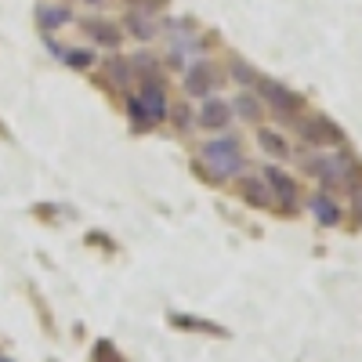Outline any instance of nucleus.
<instances>
[{"mask_svg": "<svg viewBox=\"0 0 362 362\" xmlns=\"http://www.w3.org/2000/svg\"><path fill=\"white\" fill-rule=\"evenodd\" d=\"M138 102H141V109L148 112V119H153V127L160 124V119H167L170 102H167V83L160 80V73L141 76V95H138Z\"/></svg>", "mask_w": 362, "mask_h": 362, "instance_id": "20e7f679", "label": "nucleus"}, {"mask_svg": "<svg viewBox=\"0 0 362 362\" xmlns=\"http://www.w3.org/2000/svg\"><path fill=\"white\" fill-rule=\"evenodd\" d=\"M344 185L351 189V196H355V210L362 214V177H351V174H348V181H344Z\"/></svg>", "mask_w": 362, "mask_h": 362, "instance_id": "5701e85b", "label": "nucleus"}, {"mask_svg": "<svg viewBox=\"0 0 362 362\" xmlns=\"http://www.w3.org/2000/svg\"><path fill=\"white\" fill-rule=\"evenodd\" d=\"M228 119H232V105L221 102V98H210V95L203 98V105H199V112H196V124L206 127V131H225Z\"/></svg>", "mask_w": 362, "mask_h": 362, "instance_id": "0eeeda50", "label": "nucleus"}, {"mask_svg": "<svg viewBox=\"0 0 362 362\" xmlns=\"http://www.w3.org/2000/svg\"><path fill=\"white\" fill-rule=\"evenodd\" d=\"M261 177H264V185H268L272 192H276L286 206H293V199H297V185L290 181V174H286V170H279V167H264V170H261Z\"/></svg>", "mask_w": 362, "mask_h": 362, "instance_id": "6e6552de", "label": "nucleus"}, {"mask_svg": "<svg viewBox=\"0 0 362 362\" xmlns=\"http://www.w3.org/2000/svg\"><path fill=\"white\" fill-rule=\"evenodd\" d=\"M127 29L145 44V40H153L156 37V22H153V15H141V11H131L127 15Z\"/></svg>", "mask_w": 362, "mask_h": 362, "instance_id": "ddd939ff", "label": "nucleus"}, {"mask_svg": "<svg viewBox=\"0 0 362 362\" xmlns=\"http://www.w3.org/2000/svg\"><path fill=\"white\" fill-rule=\"evenodd\" d=\"M127 112H131V124H134L138 131H148V127H153V119H148V112L141 109L138 98H127Z\"/></svg>", "mask_w": 362, "mask_h": 362, "instance_id": "6ab92c4d", "label": "nucleus"}, {"mask_svg": "<svg viewBox=\"0 0 362 362\" xmlns=\"http://www.w3.org/2000/svg\"><path fill=\"white\" fill-rule=\"evenodd\" d=\"M257 141H261V148H264V153H272V156H290V145L283 141V134H279V131H272V127H261Z\"/></svg>", "mask_w": 362, "mask_h": 362, "instance_id": "4468645a", "label": "nucleus"}, {"mask_svg": "<svg viewBox=\"0 0 362 362\" xmlns=\"http://www.w3.org/2000/svg\"><path fill=\"white\" fill-rule=\"evenodd\" d=\"M232 109L243 116V119H250V124H257V119H261V98H254V95H239L232 102Z\"/></svg>", "mask_w": 362, "mask_h": 362, "instance_id": "dca6fc26", "label": "nucleus"}, {"mask_svg": "<svg viewBox=\"0 0 362 362\" xmlns=\"http://www.w3.org/2000/svg\"><path fill=\"white\" fill-rule=\"evenodd\" d=\"M218 83H221V76H218V69L210 66V62H196V66H189V73H185V90H189L192 98H206Z\"/></svg>", "mask_w": 362, "mask_h": 362, "instance_id": "423d86ee", "label": "nucleus"}, {"mask_svg": "<svg viewBox=\"0 0 362 362\" xmlns=\"http://www.w3.org/2000/svg\"><path fill=\"white\" fill-rule=\"evenodd\" d=\"M239 192H243V199L250 206H268V185L261 177H243L239 181Z\"/></svg>", "mask_w": 362, "mask_h": 362, "instance_id": "f8f14e48", "label": "nucleus"}, {"mask_svg": "<svg viewBox=\"0 0 362 362\" xmlns=\"http://www.w3.org/2000/svg\"><path fill=\"white\" fill-rule=\"evenodd\" d=\"M305 167H308V174L326 181V185H344L348 181V156H315Z\"/></svg>", "mask_w": 362, "mask_h": 362, "instance_id": "39448f33", "label": "nucleus"}, {"mask_svg": "<svg viewBox=\"0 0 362 362\" xmlns=\"http://www.w3.org/2000/svg\"><path fill=\"white\" fill-rule=\"evenodd\" d=\"M105 73L112 76V83H116V87H124V83H127V80L134 76L131 62H127V58H119V54H116V58H109V62H105Z\"/></svg>", "mask_w": 362, "mask_h": 362, "instance_id": "2eb2a0df", "label": "nucleus"}, {"mask_svg": "<svg viewBox=\"0 0 362 362\" xmlns=\"http://www.w3.org/2000/svg\"><path fill=\"white\" fill-rule=\"evenodd\" d=\"M174 326H189V329H206V334H214V337H225V329L214 326V322H199V319H185V315H170Z\"/></svg>", "mask_w": 362, "mask_h": 362, "instance_id": "a211bd4d", "label": "nucleus"}, {"mask_svg": "<svg viewBox=\"0 0 362 362\" xmlns=\"http://www.w3.org/2000/svg\"><path fill=\"white\" fill-rule=\"evenodd\" d=\"M62 62L73 69H90L95 66V51H62Z\"/></svg>", "mask_w": 362, "mask_h": 362, "instance_id": "f3484780", "label": "nucleus"}, {"mask_svg": "<svg viewBox=\"0 0 362 362\" xmlns=\"http://www.w3.org/2000/svg\"><path fill=\"white\" fill-rule=\"evenodd\" d=\"M257 98H261V105H268L279 116H290V112L300 109V95H293L286 83L272 80V76H257Z\"/></svg>", "mask_w": 362, "mask_h": 362, "instance_id": "f03ea898", "label": "nucleus"}, {"mask_svg": "<svg viewBox=\"0 0 362 362\" xmlns=\"http://www.w3.org/2000/svg\"><path fill=\"white\" fill-rule=\"evenodd\" d=\"M37 18H40L44 29H62V25L73 22V11L66 4H40L37 8Z\"/></svg>", "mask_w": 362, "mask_h": 362, "instance_id": "9b49d317", "label": "nucleus"}, {"mask_svg": "<svg viewBox=\"0 0 362 362\" xmlns=\"http://www.w3.org/2000/svg\"><path fill=\"white\" fill-rule=\"evenodd\" d=\"M90 362H124V355H119L109 341H98L95 351H90Z\"/></svg>", "mask_w": 362, "mask_h": 362, "instance_id": "aec40b11", "label": "nucleus"}, {"mask_svg": "<svg viewBox=\"0 0 362 362\" xmlns=\"http://www.w3.org/2000/svg\"><path fill=\"white\" fill-rule=\"evenodd\" d=\"M232 80H235V83H254L257 73H254L247 62H239V58H235V62H232Z\"/></svg>", "mask_w": 362, "mask_h": 362, "instance_id": "4be33fe9", "label": "nucleus"}, {"mask_svg": "<svg viewBox=\"0 0 362 362\" xmlns=\"http://www.w3.org/2000/svg\"><path fill=\"white\" fill-rule=\"evenodd\" d=\"M0 362H15V358H8V355H0Z\"/></svg>", "mask_w": 362, "mask_h": 362, "instance_id": "b1692460", "label": "nucleus"}, {"mask_svg": "<svg viewBox=\"0 0 362 362\" xmlns=\"http://www.w3.org/2000/svg\"><path fill=\"white\" fill-rule=\"evenodd\" d=\"M167 116L174 119L177 131H189V127H192V112H189V105H181V102H177L174 109H167Z\"/></svg>", "mask_w": 362, "mask_h": 362, "instance_id": "412c9836", "label": "nucleus"}, {"mask_svg": "<svg viewBox=\"0 0 362 362\" xmlns=\"http://www.w3.org/2000/svg\"><path fill=\"white\" fill-rule=\"evenodd\" d=\"M83 33L95 40L98 47H119V29L112 25V22H105V18H83Z\"/></svg>", "mask_w": 362, "mask_h": 362, "instance_id": "1a4fd4ad", "label": "nucleus"}, {"mask_svg": "<svg viewBox=\"0 0 362 362\" xmlns=\"http://www.w3.org/2000/svg\"><path fill=\"white\" fill-rule=\"evenodd\" d=\"M87 4H102V0H87Z\"/></svg>", "mask_w": 362, "mask_h": 362, "instance_id": "393cba45", "label": "nucleus"}, {"mask_svg": "<svg viewBox=\"0 0 362 362\" xmlns=\"http://www.w3.org/2000/svg\"><path fill=\"white\" fill-rule=\"evenodd\" d=\"M203 160H206L210 177H232V174H239L247 167L243 153H239V138H232V134H225L218 141H206L203 145Z\"/></svg>", "mask_w": 362, "mask_h": 362, "instance_id": "f257e3e1", "label": "nucleus"}, {"mask_svg": "<svg viewBox=\"0 0 362 362\" xmlns=\"http://www.w3.org/2000/svg\"><path fill=\"white\" fill-rule=\"evenodd\" d=\"M297 134L305 138L308 145H319V148H329V145H341L344 141V131L329 116H305L297 124Z\"/></svg>", "mask_w": 362, "mask_h": 362, "instance_id": "7ed1b4c3", "label": "nucleus"}, {"mask_svg": "<svg viewBox=\"0 0 362 362\" xmlns=\"http://www.w3.org/2000/svg\"><path fill=\"white\" fill-rule=\"evenodd\" d=\"M308 206H312V214H315L319 225H329V228L341 225V206H337V199L329 196V192H315Z\"/></svg>", "mask_w": 362, "mask_h": 362, "instance_id": "9d476101", "label": "nucleus"}]
</instances>
